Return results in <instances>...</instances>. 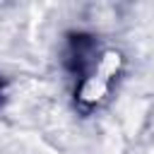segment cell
Wrapping results in <instances>:
<instances>
[{"label": "cell", "instance_id": "cell-1", "mask_svg": "<svg viewBox=\"0 0 154 154\" xmlns=\"http://www.w3.org/2000/svg\"><path fill=\"white\" fill-rule=\"evenodd\" d=\"M108 91H111V82L101 79L99 75H87V77H82L75 96L84 108H96V106H101L106 101Z\"/></svg>", "mask_w": 154, "mask_h": 154}, {"label": "cell", "instance_id": "cell-2", "mask_svg": "<svg viewBox=\"0 0 154 154\" xmlns=\"http://www.w3.org/2000/svg\"><path fill=\"white\" fill-rule=\"evenodd\" d=\"M123 63H125V58H123V53H120V51H116V48H106V51H101V53H99V60L94 63V65H96L94 75H99L101 79L111 82L116 75H120Z\"/></svg>", "mask_w": 154, "mask_h": 154}]
</instances>
